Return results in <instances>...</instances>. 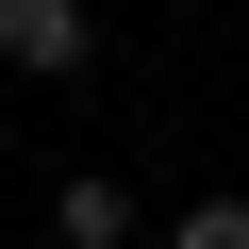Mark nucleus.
Listing matches in <instances>:
<instances>
[{"label":"nucleus","mask_w":249,"mask_h":249,"mask_svg":"<svg viewBox=\"0 0 249 249\" xmlns=\"http://www.w3.org/2000/svg\"><path fill=\"white\" fill-rule=\"evenodd\" d=\"M166 249H249V199H199V216H166Z\"/></svg>","instance_id":"7ed1b4c3"},{"label":"nucleus","mask_w":249,"mask_h":249,"mask_svg":"<svg viewBox=\"0 0 249 249\" xmlns=\"http://www.w3.org/2000/svg\"><path fill=\"white\" fill-rule=\"evenodd\" d=\"M50 232H67V249H116V232H133V199H116V183H100V166H83V183H67V199H50Z\"/></svg>","instance_id":"f03ea898"},{"label":"nucleus","mask_w":249,"mask_h":249,"mask_svg":"<svg viewBox=\"0 0 249 249\" xmlns=\"http://www.w3.org/2000/svg\"><path fill=\"white\" fill-rule=\"evenodd\" d=\"M0 67H17V83H83L100 67V17H83V0H0Z\"/></svg>","instance_id":"f257e3e1"}]
</instances>
